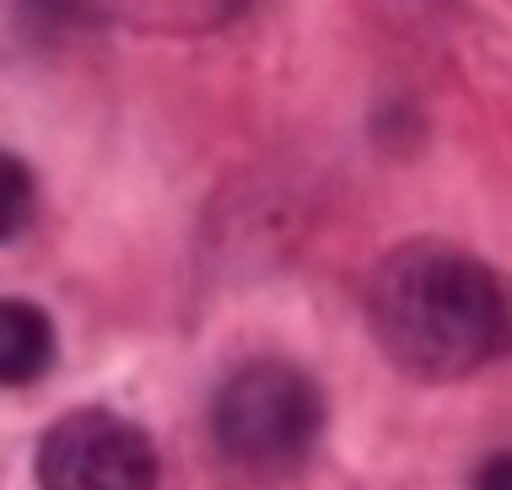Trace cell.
<instances>
[{
  "label": "cell",
  "mask_w": 512,
  "mask_h": 490,
  "mask_svg": "<svg viewBox=\"0 0 512 490\" xmlns=\"http://www.w3.org/2000/svg\"><path fill=\"white\" fill-rule=\"evenodd\" d=\"M367 324L394 367L469 377L512 356V280L459 248L410 243L372 275Z\"/></svg>",
  "instance_id": "1"
},
{
  "label": "cell",
  "mask_w": 512,
  "mask_h": 490,
  "mask_svg": "<svg viewBox=\"0 0 512 490\" xmlns=\"http://www.w3.org/2000/svg\"><path fill=\"white\" fill-rule=\"evenodd\" d=\"M324 431V394L292 361H248L216 388L211 437L232 469L275 480L302 469Z\"/></svg>",
  "instance_id": "2"
},
{
  "label": "cell",
  "mask_w": 512,
  "mask_h": 490,
  "mask_svg": "<svg viewBox=\"0 0 512 490\" xmlns=\"http://www.w3.org/2000/svg\"><path fill=\"white\" fill-rule=\"evenodd\" d=\"M44 490H157V447L141 426L108 410H76L38 447Z\"/></svg>",
  "instance_id": "3"
},
{
  "label": "cell",
  "mask_w": 512,
  "mask_h": 490,
  "mask_svg": "<svg viewBox=\"0 0 512 490\" xmlns=\"http://www.w3.org/2000/svg\"><path fill=\"white\" fill-rule=\"evenodd\" d=\"M54 367V324L38 302L0 297V388H27Z\"/></svg>",
  "instance_id": "4"
},
{
  "label": "cell",
  "mask_w": 512,
  "mask_h": 490,
  "mask_svg": "<svg viewBox=\"0 0 512 490\" xmlns=\"http://www.w3.org/2000/svg\"><path fill=\"white\" fill-rule=\"evenodd\" d=\"M33 210H38V184H33V173H27V162L11 157V151H0V243L22 237L27 221H33Z\"/></svg>",
  "instance_id": "5"
},
{
  "label": "cell",
  "mask_w": 512,
  "mask_h": 490,
  "mask_svg": "<svg viewBox=\"0 0 512 490\" xmlns=\"http://www.w3.org/2000/svg\"><path fill=\"white\" fill-rule=\"evenodd\" d=\"M475 490H512V453H496L491 464L475 474Z\"/></svg>",
  "instance_id": "6"
}]
</instances>
